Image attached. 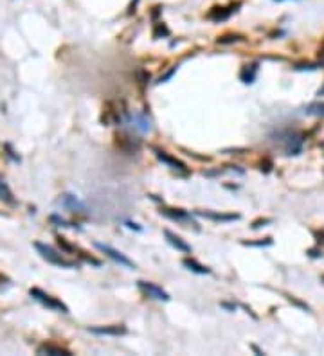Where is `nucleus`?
Segmentation results:
<instances>
[{"label": "nucleus", "instance_id": "20e7f679", "mask_svg": "<svg viewBox=\"0 0 324 356\" xmlns=\"http://www.w3.org/2000/svg\"><path fill=\"white\" fill-rule=\"evenodd\" d=\"M152 149H153V153H155L157 159H159L162 164L168 166L169 169H173L175 173H178V175H182V176H186L189 173L188 166H186L182 160L176 159V157H171L168 151H164V149H160V147H155V146H153Z\"/></svg>", "mask_w": 324, "mask_h": 356}, {"label": "nucleus", "instance_id": "c756f323", "mask_svg": "<svg viewBox=\"0 0 324 356\" xmlns=\"http://www.w3.org/2000/svg\"><path fill=\"white\" fill-rule=\"evenodd\" d=\"M320 58H322V62H324V47L320 49Z\"/></svg>", "mask_w": 324, "mask_h": 356}, {"label": "nucleus", "instance_id": "5701e85b", "mask_svg": "<svg viewBox=\"0 0 324 356\" xmlns=\"http://www.w3.org/2000/svg\"><path fill=\"white\" fill-rule=\"evenodd\" d=\"M51 223H54L56 227H74L72 223H69L67 220L58 216V214H53V216H51Z\"/></svg>", "mask_w": 324, "mask_h": 356}, {"label": "nucleus", "instance_id": "9b49d317", "mask_svg": "<svg viewBox=\"0 0 324 356\" xmlns=\"http://www.w3.org/2000/svg\"><path fill=\"white\" fill-rule=\"evenodd\" d=\"M58 204L62 205V207H65V209L72 211V213H81V211H85V204H83L76 194H72V192H63Z\"/></svg>", "mask_w": 324, "mask_h": 356}, {"label": "nucleus", "instance_id": "f3484780", "mask_svg": "<svg viewBox=\"0 0 324 356\" xmlns=\"http://www.w3.org/2000/svg\"><path fill=\"white\" fill-rule=\"evenodd\" d=\"M258 63H250V65H245L240 72V79H242L245 85H250V83H254L256 76H258Z\"/></svg>", "mask_w": 324, "mask_h": 356}, {"label": "nucleus", "instance_id": "b1692460", "mask_svg": "<svg viewBox=\"0 0 324 356\" xmlns=\"http://www.w3.org/2000/svg\"><path fill=\"white\" fill-rule=\"evenodd\" d=\"M306 114H310V115H320V114H324V105H312V107H308Z\"/></svg>", "mask_w": 324, "mask_h": 356}, {"label": "nucleus", "instance_id": "4be33fe9", "mask_svg": "<svg viewBox=\"0 0 324 356\" xmlns=\"http://www.w3.org/2000/svg\"><path fill=\"white\" fill-rule=\"evenodd\" d=\"M243 38L240 34H225V36L218 38V43H233V41H242Z\"/></svg>", "mask_w": 324, "mask_h": 356}, {"label": "nucleus", "instance_id": "aec40b11", "mask_svg": "<svg viewBox=\"0 0 324 356\" xmlns=\"http://www.w3.org/2000/svg\"><path fill=\"white\" fill-rule=\"evenodd\" d=\"M168 34H169V29L166 27L164 22L155 24V29H153V38H162V36H168Z\"/></svg>", "mask_w": 324, "mask_h": 356}, {"label": "nucleus", "instance_id": "dca6fc26", "mask_svg": "<svg viewBox=\"0 0 324 356\" xmlns=\"http://www.w3.org/2000/svg\"><path fill=\"white\" fill-rule=\"evenodd\" d=\"M182 265L188 268V270L195 272V274H200V275H205V274H211V268H207L205 265H202V263H198L197 259L193 258H186L182 259Z\"/></svg>", "mask_w": 324, "mask_h": 356}, {"label": "nucleus", "instance_id": "bb28decb", "mask_svg": "<svg viewBox=\"0 0 324 356\" xmlns=\"http://www.w3.org/2000/svg\"><path fill=\"white\" fill-rule=\"evenodd\" d=\"M9 284H11V279L0 274V290H2V288H6V286H9Z\"/></svg>", "mask_w": 324, "mask_h": 356}, {"label": "nucleus", "instance_id": "6ab92c4d", "mask_svg": "<svg viewBox=\"0 0 324 356\" xmlns=\"http://www.w3.org/2000/svg\"><path fill=\"white\" fill-rule=\"evenodd\" d=\"M58 239V245L62 246V250L63 252H72V254H76V252H78V246H74V245H70L69 241H67L65 237H62V236H58L56 237Z\"/></svg>", "mask_w": 324, "mask_h": 356}, {"label": "nucleus", "instance_id": "4468645a", "mask_svg": "<svg viewBox=\"0 0 324 356\" xmlns=\"http://www.w3.org/2000/svg\"><path fill=\"white\" fill-rule=\"evenodd\" d=\"M197 216H202V218H207V220H213V221H234V220H240V214H222V213H213V211H195Z\"/></svg>", "mask_w": 324, "mask_h": 356}, {"label": "nucleus", "instance_id": "cd10ccee", "mask_svg": "<svg viewBox=\"0 0 324 356\" xmlns=\"http://www.w3.org/2000/svg\"><path fill=\"white\" fill-rule=\"evenodd\" d=\"M124 223H126L128 229H133V230H137V232H141V230H143V227L137 225L135 221H130V220H128V221H124Z\"/></svg>", "mask_w": 324, "mask_h": 356}, {"label": "nucleus", "instance_id": "2f4dec72", "mask_svg": "<svg viewBox=\"0 0 324 356\" xmlns=\"http://www.w3.org/2000/svg\"><path fill=\"white\" fill-rule=\"evenodd\" d=\"M277 2H283V0H277Z\"/></svg>", "mask_w": 324, "mask_h": 356}, {"label": "nucleus", "instance_id": "39448f33", "mask_svg": "<svg viewBox=\"0 0 324 356\" xmlns=\"http://www.w3.org/2000/svg\"><path fill=\"white\" fill-rule=\"evenodd\" d=\"M96 248L99 250V252H103V254L107 256V258H110L114 263H117V265L124 266V268H135V263L131 261V259H128L126 256L123 254V252H119L117 248H114V246L107 245V243H96Z\"/></svg>", "mask_w": 324, "mask_h": 356}, {"label": "nucleus", "instance_id": "423d86ee", "mask_svg": "<svg viewBox=\"0 0 324 356\" xmlns=\"http://www.w3.org/2000/svg\"><path fill=\"white\" fill-rule=\"evenodd\" d=\"M137 286H139V290L143 291L146 297H150V299L162 300V302H168V300L171 299L168 291L162 290L160 286H157L155 283H150V281H139V283H137Z\"/></svg>", "mask_w": 324, "mask_h": 356}, {"label": "nucleus", "instance_id": "6e6552de", "mask_svg": "<svg viewBox=\"0 0 324 356\" xmlns=\"http://www.w3.org/2000/svg\"><path fill=\"white\" fill-rule=\"evenodd\" d=\"M160 214H164L166 218L178 223H186V225H193L195 229H198V223L193 220V216L184 209H173V207H160Z\"/></svg>", "mask_w": 324, "mask_h": 356}, {"label": "nucleus", "instance_id": "7c9ffc66", "mask_svg": "<svg viewBox=\"0 0 324 356\" xmlns=\"http://www.w3.org/2000/svg\"><path fill=\"white\" fill-rule=\"evenodd\" d=\"M319 95H324V88H322V90H319Z\"/></svg>", "mask_w": 324, "mask_h": 356}, {"label": "nucleus", "instance_id": "9d476101", "mask_svg": "<svg viewBox=\"0 0 324 356\" xmlns=\"http://www.w3.org/2000/svg\"><path fill=\"white\" fill-rule=\"evenodd\" d=\"M115 144H117L123 151H128V153L139 151V147H141V140L139 139L131 137L130 133H123V131L115 135Z\"/></svg>", "mask_w": 324, "mask_h": 356}, {"label": "nucleus", "instance_id": "2eb2a0df", "mask_svg": "<svg viewBox=\"0 0 324 356\" xmlns=\"http://www.w3.org/2000/svg\"><path fill=\"white\" fill-rule=\"evenodd\" d=\"M38 354H51V356H72V352L69 349H63L60 345H53V344H43L36 349Z\"/></svg>", "mask_w": 324, "mask_h": 356}, {"label": "nucleus", "instance_id": "0eeeda50", "mask_svg": "<svg viewBox=\"0 0 324 356\" xmlns=\"http://www.w3.org/2000/svg\"><path fill=\"white\" fill-rule=\"evenodd\" d=\"M242 6V2H236V4H230V6H214V8H211V11L205 15V18L211 22H223L227 20V18H230V15L233 13L238 11V8Z\"/></svg>", "mask_w": 324, "mask_h": 356}, {"label": "nucleus", "instance_id": "1a4fd4ad", "mask_svg": "<svg viewBox=\"0 0 324 356\" xmlns=\"http://www.w3.org/2000/svg\"><path fill=\"white\" fill-rule=\"evenodd\" d=\"M124 123H128L131 128H133V130L141 131V133H146V131L152 130V124H150L148 115L143 114V112H133V114H128Z\"/></svg>", "mask_w": 324, "mask_h": 356}, {"label": "nucleus", "instance_id": "393cba45", "mask_svg": "<svg viewBox=\"0 0 324 356\" xmlns=\"http://www.w3.org/2000/svg\"><path fill=\"white\" fill-rule=\"evenodd\" d=\"M175 72H176V67H173V69H171V70H168V72H166L164 76H160L159 81H157V83H166V81H168V79L171 78V76H173V74H175Z\"/></svg>", "mask_w": 324, "mask_h": 356}, {"label": "nucleus", "instance_id": "f03ea898", "mask_svg": "<svg viewBox=\"0 0 324 356\" xmlns=\"http://www.w3.org/2000/svg\"><path fill=\"white\" fill-rule=\"evenodd\" d=\"M34 248L38 250V254L41 256V259H45L47 263L54 266H62V268H78L79 263L76 259H67L65 256H62L56 248H53L51 245L36 241L34 243Z\"/></svg>", "mask_w": 324, "mask_h": 356}, {"label": "nucleus", "instance_id": "a211bd4d", "mask_svg": "<svg viewBox=\"0 0 324 356\" xmlns=\"http://www.w3.org/2000/svg\"><path fill=\"white\" fill-rule=\"evenodd\" d=\"M0 200L6 201V204L13 205L15 204V196H13V191L8 187V184H6L2 178H0Z\"/></svg>", "mask_w": 324, "mask_h": 356}, {"label": "nucleus", "instance_id": "c85d7f7f", "mask_svg": "<svg viewBox=\"0 0 324 356\" xmlns=\"http://www.w3.org/2000/svg\"><path fill=\"white\" fill-rule=\"evenodd\" d=\"M222 308H227V310L234 311L236 310V304H229V302H222Z\"/></svg>", "mask_w": 324, "mask_h": 356}, {"label": "nucleus", "instance_id": "f8f14e48", "mask_svg": "<svg viewBox=\"0 0 324 356\" xmlns=\"http://www.w3.org/2000/svg\"><path fill=\"white\" fill-rule=\"evenodd\" d=\"M88 331L94 335H110V336H119L126 333V326L123 324H112V326H94L88 328Z\"/></svg>", "mask_w": 324, "mask_h": 356}, {"label": "nucleus", "instance_id": "f257e3e1", "mask_svg": "<svg viewBox=\"0 0 324 356\" xmlns=\"http://www.w3.org/2000/svg\"><path fill=\"white\" fill-rule=\"evenodd\" d=\"M270 139L285 151V155H299L303 149V135L297 130L285 128L272 133Z\"/></svg>", "mask_w": 324, "mask_h": 356}, {"label": "nucleus", "instance_id": "ddd939ff", "mask_svg": "<svg viewBox=\"0 0 324 356\" xmlns=\"http://www.w3.org/2000/svg\"><path fill=\"white\" fill-rule=\"evenodd\" d=\"M164 237H166V241H168L173 248L178 250V252H186V254L191 252V245H188L180 236H176V234L171 232V230H164Z\"/></svg>", "mask_w": 324, "mask_h": 356}, {"label": "nucleus", "instance_id": "7ed1b4c3", "mask_svg": "<svg viewBox=\"0 0 324 356\" xmlns=\"http://www.w3.org/2000/svg\"><path fill=\"white\" fill-rule=\"evenodd\" d=\"M29 295H31L36 302H40L43 308H47V310L60 311V313H69V308H67L65 302H62L60 299L49 295L47 291L40 290V288H31V290H29Z\"/></svg>", "mask_w": 324, "mask_h": 356}, {"label": "nucleus", "instance_id": "a878e982", "mask_svg": "<svg viewBox=\"0 0 324 356\" xmlns=\"http://www.w3.org/2000/svg\"><path fill=\"white\" fill-rule=\"evenodd\" d=\"M272 220H268V218H265V220H256L254 223H252V229H259V227H265L268 225Z\"/></svg>", "mask_w": 324, "mask_h": 356}, {"label": "nucleus", "instance_id": "412c9836", "mask_svg": "<svg viewBox=\"0 0 324 356\" xmlns=\"http://www.w3.org/2000/svg\"><path fill=\"white\" fill-rule=\"evenodd\" d=\"M245 246H270L272 239L270 237H265V239H259V241H243Z\"/></svg>", "mask_w": 324, "mask_h": 356}]
</instances>
